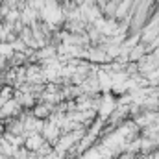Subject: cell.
<instances>
[{"label": "cell", "mask_w": 159, "mask_h": 159, "mask_svg": "<svg viewBox=\"0 0 159 159\" xmlns=\"http://www.w3.org/2000/svg\"><path fill=\"white\" fill-rule=\"evenodd\" d=\"M43 131H44V137H46L48 141H56V137H57V133H59V131H57V124H46Z\"/></svg>", "instance_id": "7a4b0ae2"}, {"label": "cell", "mask_w": 159, "mask_h": 159, "mask_svg": "<svg viewBox=\"0 0 159 159\" xmlns=\"http://www.w3.org/2000/svg\"><path fill=\"white\" fill-rule=\"evenodd\" d=\"M43 143H44V139L41 137L39 133H30L28 139H24L26 150H39L41 146H43Z\"/></svg>", "instance_id": "6da1fadb"}, {"label": "cell", "mask_w": 159, "mask_h": 159, "mask_svg": "<svg viewBox=\"0 0 159 159\" xmlns=\"http://www.w3.org/2000/svg\"><path fill=\"white\" fill-rule=\"evenodd\" d=\"M11 54H13V46H11V43H0V59L9 57Z\"/></svg>", "instance_id": "3957f363"}, {"label": "cell", "mask_w": 159, "mask_h": 159, "mask_svg": "<svg viewBox=\"0 0 159 159\" xmlns=\"http://www.w3.org/2000/svg\"><path fill=\"white\" fill-rule=\"evenodd\" d=\"M15 19H20V13H19L17 9L9 11V13L6 15V20H7V22H15Z\"/></svg>", "instance_id": "277c9868"}, {"label": "cell", "mask_w": 159, "mask_h": 159, "mask_svg": "<svg viewBox=\"0 0 159 159\" xmlns=\"http://www.w3.org/2000/svg\"><path fill=\"white\" fill-rule=\"evenodd\" d=\"M4 104H6V100H4V98H2V96H0V107H2V106H4Z\"/></svg>", "instance_id": "5b68a950"}]
</instances>
